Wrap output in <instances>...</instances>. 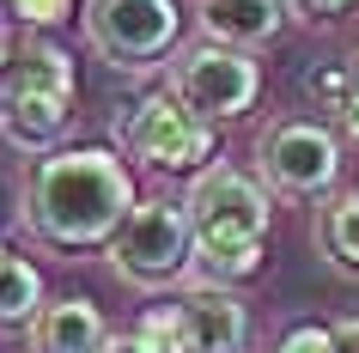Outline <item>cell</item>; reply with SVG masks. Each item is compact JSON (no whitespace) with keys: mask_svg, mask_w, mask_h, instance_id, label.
I'll return each mask as SVG.
<instances>
[{"mask_svg":"<svg viewBox=\"0 0 359 353\" xmlns=\"http://www.w3.org/2000/svg\"><path fill=\"white\" fill-rule=\"evenodd\" d=\"M110 347V323L92 298H49L31 323V353H104Z\"/></svg>","mask_w":359,"mask_h":353,"instance_id":"10","label":"cell"},{"mask_svg":"<svg viewBox=\"0 0 359 353\" xmlns=\"http://www.w3.org/2000/svg\"><path fill=\"white\" fill-rule=\"evenodd\" d=\"M201 6H208V0H201Z\"/></svg>","mask_w":359,"mask_h":353,"instance_id":"22","label":"cell"},{"mask_svg":"<svg viewBox=\"0 0 359 353\" xmlns=\"http://www.w3.org/2000/svg\"><path fill=\"white\" fill-rule=\"evenodd\" d=\"M189 225H195V256L208 262V274L226 286V280H244L262 268L268 250V183H256L250 171L238 165H208L189 183Z\"/></svg>","mask_w":359,"mask_h":353,"instance_id":"2","label":"cell"},{"mask_svg":"<svg viewBox=\"0 0 359 353\" xmlns=\"http://www.w3.org/2000/svg\"><path fill=\"white\" fill-rule=\"evenodd\" d=\"M170 98L195 110L201 122H238L244 110H256L262 98V67L244 55V49H226V43H195L170 61Z\"/></svg>","mask_w":359,"mask_h":353,"instance_id":"6","label":"cell"},{"mask_svg":"<svg viewBox=\"0 0 359 353\" xmlns=\"http://www.w3.org/2000/svg\"><path fill=\"white\" fill-rule=\"evenodd\" d=\"M104 353H152V347L140 341V335H110V347H104Z\"/></svg>","mask_w":359,"mask_h":353,"instance_id":"19","label":"cell"},{"mask_svg":"<svg viewBox=\"0 0 359 353\" xmlns=\"http://www.w3.org/2000/svg\"><path fill=\"white\" fill-rule=\"evenodd\" d=\"M177 323H183L189 353H244V335H250L244 298L226 286H189L177 305Z\"/></svg>","mask_w":359,"mask_h":353,"instance_id":"9","label":"cell"},{"mask_svg":"<svg viewBox=\"0 0 359 353\" xmlns=\"http://www.w3.org/2000/svg\"><path fill=\"white\" fill-rule=\"evenodd\" d=\"M116 134H122V152L152 171H195L213 159V122L183 110L170 92H152L128 116H116Z\"/></svg>","mask_w":359,"mask_h":353,"instance_id":"7","label":"cell"},{"mask_svg":"<svg viewBox=\"0 0 359 353\" xmlns=\"http://www.w3.org/2000/svg\"><path fill=\"white\" fill-rule=\"evenodd\" d=\"M177 0H86V43L116 74H147L177 49Z\"/></svg>","mask_w":359,"mask_h":353,"instance_id":"4","label":"cell"},{"mask_svg":"<svg viewBox=\"0 0 359 353\" xmlns=\"http://www.w3.org/2000/svg\"><path fill=\"white\" fill-rule=\"evenodd\" d=\"M286 6H292V13H299V19H335V13H347V6H353V0H286Z\"/></svg>","mask_w":359,"mask_h":353,"instance_id":"17","label":"cell"},{"mask_svg":"<svg viewBox=\"0 0 359 353\" xmlns=\"http://www.w3.org/2000/svg\"><path fill=\"white\" fill-rule=\"evenodd\" d=\"M67 6H74V0H13L19 25H31V31H49V25H61V19H67Z\"/></svg>","mask_w":359,"mask_h":353,"instance_id":"15","label":"cell"},{"mask_svg":"<svg viewBox=\"0 0 359 353\" xmlns=\"http://www.w3.org/2000/svg\"><path fill=\"white\" fill-rule=\"evenodd\" d=\"M280 353H341L335 347V329H317V323H304V329H292L280 341Z\"/></svg>","mask_w":359,"mask_h":353,"instance_id":"16","label":"cell"},{"mask_svg":"<svg viewBox=\"0 0 359 353\" xmlns=\"http://www.w3.org/2000/svg\"><path fill=\"white\" fill-rule=\"evenodd\" d=\"M140 341H147L152 353H189V341H183V323H177V311H152L147 323H140Z\"/></svg>","mask_w":359,"mask_h":353,"instance_id":"14","label":"cell"},{"mask_svg":"<svg viewBox=\"0 0 359 353\" xmlns=\"http://www.w3.org/2000/svg\"><path fill=\"white\" fill-rule=\"evenodd\" d=\"M317 250L335 262L341 274H359V195H335V201H323L317 213Z\"/></svg>","mask_w":359,"mask_h":353,"instance_id":"12","label":"cell"},{"mask_svg":"<svg viewBox=\"0 0 359 353\" xmlns=\"http://www.w3.org/2000/svg\"><path fill=\"white\" fill-rule=\"evenodd\" d=\"M43 311V274L31 268L25 256H6L0 262V329H31Z\"/></svg>","mask_w":359,"mask_h":353,"instance_id":"13","label":"cell"},{"mask_svg":"<svg viewBox=\"0 0 359 353\" xmlns=\"http://www.w3.org/2000/svg\"><path fill=\"white\" fill-rule=\"evenodd\" d=\"M134 207L128 165L104 147H61L25 177V225L55 250H110Z\"/></svg>","mask_w":359,"mask_h":353,"instance_id":"1","label":"cell"},{"mask_svg":"<svg viewBox=\"0 0 359 353\" xmlns=\"http://www.w3.org/2000/svg\"><path fill=\"white\" fill-rule=\"evenodd\" d=\"M74 92H79L74 61L55 43L25 37V49L0 67V128H6V140L19 152L49 159L67 116H74Z\"/></svg>","mask_w":359,"mask_h":353,"instance_id":"3","label":"cell"},{"mask_svg":"<svg viewBox=\"0 0 359 353\" xmlns=\"http://www.w3.org/2000/svg\"><path fill=\"white\" fill-rule=\"evenodd\" d=\"M335 347L341 353H359V317H341V323H335Z\"/></svg>","mask_w":359,"mask_h":353,"instance_id":"18","label":"cell"},{"mask_svg":"<svg viewBox=\"0 0 359 353\" xmlns=\"http://www.w3.org/2000/svg\"><path fill=\"white\" fill-rule=\"evenodd\" d=\"M341 128H347V134H353V140H359V92L347 98V104H341Z\"/></svg>","mask_w":359,"mask_h":353,"instance_id":"20","label":"cell"},{"mask_svg":"<svg viewBox=\"0 0 359 353\" xmlns=\"http://www.w3.org/2000/svg\"><path fill=\"white\" fill-rule=\"evenodd\" d=\"M189 256H195V225L183 201H140L110 244V268L140 293L170 286L189 268Z\"/></svg>","mask_w":359,"mask_h":353,"instance_id":"5","label":"cell"},{"mask_svg":"<svg viewBox=\"0 0 359 353\" xmlns=\"http://www.w3.org/2000/svg\"><path fill=\"white\" fill-rule=\"evenodd\" d=\"M262 183L280 189V195H299V201H317V195H329L341 177V140L323 122H304V116H286V122H274V128L262 134Z\"/></svg>","mask_w":359,"mask_h":353,"instance_id":"8","label":"cell"},{"mask_svg":"<svg viewBox=\"0 0 359 353\" xmlns=\"http://www.w3.org/2000/svg\"><path fill=\"white\" fill-rule=\"evenodd\" d=\"M0 262H6V244H0Z\"/></svg>","mask_w":359,"mask_h":353,"instance_id":"21","label":"cell"},{"mask_svg":"<svg viewBox=\"0 0 359 353\" xmlns=\"http://www.w3.org/2000/svg\"><path fill=\"white\" fill-rule=\"evenodd\" d=\"M286 0H208L201 6V25H208V43H226V49H262L286 31Z\"/></svg>","mask_w":359,"mask_h":353,"instance_id":"11","label":"cell"}]
</instances>
